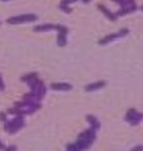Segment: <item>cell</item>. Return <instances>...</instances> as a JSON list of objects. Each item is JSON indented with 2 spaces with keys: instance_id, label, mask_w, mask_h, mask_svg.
<instances>
[{
  "instance_id": "cell-6",
  "label": "cell",
  "mask_w": 143,
  "mask_h": 151,
  "mask_svg": "<svg viewBox=\"0 0 143 151\" xmlns=\"http://www.w3.org/2000/svg\"><path fill=\"white\" fill-rule=\"evenodd\" d=\"M142 120H143V113H142V112H137L136 116H134V119L131 121V125H132V126H137Z\"/></svg>"
},
{
  "instance_id": "cell-8",
  "label": "cell",
  "mask_w": 143,
  "mask_h": 151,
  "mask_svg": "<svg viewBox=\"0 0 143 151\" xmlns=\"http://www.w3.org/2000/svg\"><path fill=\"white\" fill-rule=\"evenodd\" d=\"M129 151H143V145H136Z\"/></svg>"
},
{
  "instance_id": "cell-7",
  "label": "cell",
  "mask_w": 143,
  "mask_h": 151,
  "mask_svg": "<svg viewBox=\"0 0 143 151\" xmlns=\"http://www.w3.org/2000/svg\"><path fill=\"white\" fill-rule=\"evenodd\" d=\"M53 88H56V89H70L72 87L69 84H65V83H59V84H54Z\"/></svg>"
},
{
  "instance_id": "cell-5",
  "label": "cell",
  "mask_w": 143,
  "mask_h": 151,
  "mask_svg": "<svg viewBox=\"0 0 143 151\" xmlns=\"http://www.w3.org/2000/svg\"><path fill=\"white\" fill-rule=\"evenodd\" d=\"M137 112L138 111L136 110V108H129V110L126 112V115H124V121L126 122H129V124H131V121L134 119V116H136Z\"/></svg>"
},
{
  "instance_id": "cell-1",
  "label": "cell",
  "mask_w": 143,
  "mask_h": 151,
  "mask_svg": "<svg viewBox=\"0 0 143 151\" xmlns=\"http://www.w3.org/2000/svg\"><path fill=\"white\" fill-rule=\"evenodd\" d=\"M128 33H129V30H128V29H121L119 32H116V33H112V34H109V35H106L103 39L99 40V44H101V45H106L108 43H111V42L118 39V38H123V37L128 35Z\"/></svg>"
},
{
  "instance_id": "cell-10",
  "label": "cell",
  "mask_w": 143,
  "mask_h": 151,
  "mask_svg": "<svg viewBox=\"0 0 143 151\" xmlns=\"http://www.w3.org/2000/svg\"><path fill=\"white\" fill-rule=\"evenodd\" d=\"M142 10H143V6H142Z\"/></svg>"
},
{
  "instance_id": "cell-4",
  "label": "cell",
  "mask_w": 143,
  "mask_h": 151,
  "mask_svg": "<svg viewBox=\"0 0 143 151\" xmlns=\"http://www.w3.org/2000/svg\"><path fill=\"white\" fill-rule=\"evenodd\" d=\"M87 121L90 124L92 129H94V130H99V129H101V122H99L97 119H95L93 115H88V116H87Z\"/></svg>"
},
{
  "instance_id": "cell-9",
  "label": "cell",
  "mask_w": 143,
  "mask_h": 151,
  "mask_svg": "<svg viewBox=\"0 0 143 151\" xmlns=\"http://www.w3.org/2000/svg\"><path fill=\"white\" fill-rule=\"evenodd\" d=\"M83 1H84V3H87V1H89V0H83Z\"/></svg>"
},
{
  "instance_id": "cell-3",
  "label": "cell",
  "mask_w": 143,
  "mask_h": 151,
  "mask_svg": "<svg viewBox=\"0 0 143 151\" xmlns=\"http://www.w3.org/2000/svg\"><path fill=\"white\" fill-rule=\"evenodd\" d=\"M98 9H99V10H101V12H103L104 14H106V17L109 19V20H113V22H114V20H116V19L118 18V17L116 15V14H113V13L109 12L108 9L103 5V4H99V5H98Z\"/></svg>"
},
{
  "instance_id": "cell-2",
  "label": "cell",
  "mask_w": 143,
  "mask_h": 151,
  "mask_svg": "<svg viewBox=\"0 0 143 151\" xmlns=\"http://www.w3.org/2000/svg\"><path fill=\"white\" fill-rule=\"evenodd\" d=\"M106 81H97V82H93L85 86V91H89V92H93V91H98V89H102L106 87Z\"/></svg>"
}]
</instances>
